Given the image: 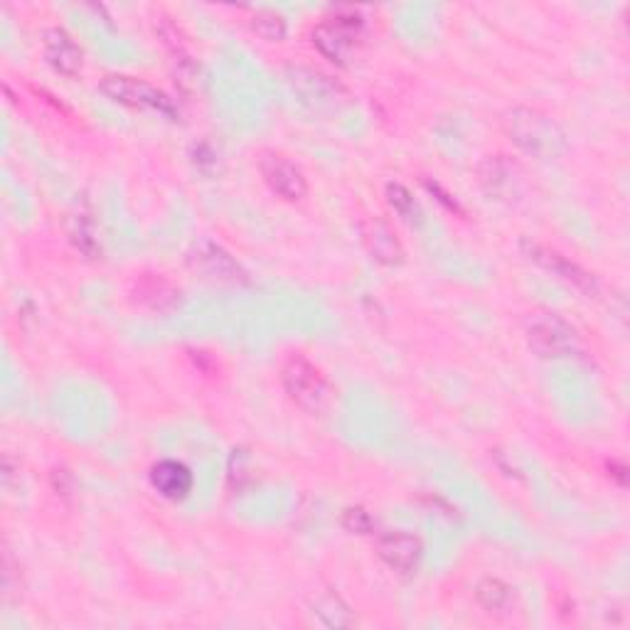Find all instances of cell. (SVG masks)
I'll return each mask as SVG.
<instances>
[{
  "mask_svg": "<svg viewBox=\"0 0 630 630\" xmlns=\"http://www.w3.org/2000/svg\"><path fill=\"white\" fill-rule=\"evenodd\" d=\"M505 134L520 151L537 160H554L567 153V134L552 116L530 106H517L505 116Z\"/></svg>",
  "mask_w": 630,
  "mask_h": 630,
  "instance_id": "obj_1",
  "label": "cell"
},
{
  "mask_svg": "<svg viewBox=\"0 0 630 630\" xmlns=\"http://www.w3.org/2000/svg\"><path fill=\"white\" fill-rule=\"evenodd\" d=\"M281 384L291 402L308 414H325L335 402V392L323 372L301 355H293L284 362Z\"/></svg>",
  "mask_w": 630,
  "mask_h": 630,
  "instance_id": "obj_2",
  "label": "cell"
},
{
  "mask_svg": "<svg viewBox=\"0 0 630 630\" xmlns=\"http://www.w3.org/2000/svg\"><path fill=\"white\" fill-rule=\"evenodd\" d=\"M525 340L530 350L542 360L574 357L581 350V338L569 320L559 313L537 311L525 320Z\"/></svg>",
  "mask_w": 630,
  "mask_h": 630,
  "instance_id": "obj_3",
  "label": "cell"
},
{
  "mask_svg": "<svg viewBox=\"0 0 630 630\" xmlns=\"http://www.w3.org/2000/svg\"><path fill=\"white\" fill-rule=\"evenodd\" d=\"M99 92L106 96V99H111L119 106H126V109L156 114L170 121L178 119V109H175L173 99L143 79L126 77V74H109V77L102 79Z\"/></svg>",
  "mask_w": 630,
  "mask_h": 630,
  "instance_id": "obj_4",
  "label": "cell"
},
{
  "mask_svg": "<svg viewBox=\"0 0 630 630\" xmlns=\"http://www.w3.org/2000/svg\"><path fill=\"white\" fill-rule=\"evenodd\" d=\"M362 28H365V18H362L360 8H335L333 18L328 23H320L313 32V47L325 60L335 64H345L348 55L355 47V40L360 38Z\"/></svg>",
  "mask_w": 630,
  "mask_h": 630,
  "instance_id": "obj_5",
  "label": "cell"
},
{
  "mask_svg": "<svg viewBox=\"0 0 630 630\" xmlns=\"http://www.w3.org/2000/svg\"><path fill=\"white\" fill-rule=\"evenodd\" d=\"M188 266L200 276V279H205L210 284L239 286L249 281L244 266L234 259L222 244L212 239H197L192 244L188 252Z\"/></svg>",
  "mask_w": 630,
  "mask_h": 630,
  "instance_id": "obj_6",
  "label": "cell"
},
{
  "mask_svg": "<svg viewBox=\"0 0 630 630\" xmlns=\"http://www.w3.org/2000/svg\"><path fill=\"white\" fill-rule=\"evenodd\" d=\"M520 247H522V254H525L532 264H537L540 269L557 276L559 281L569 284L579 293L589 296V298L599 296V281H596V276L591 271H586L584 266L567 259V256L559 254L557 249H549V247H544V244L530 242V239H522Z\"/></svg>",
  "mask_w": 630,
  "mask_h": 630,
  "instance_id": "obj_7",
  "label": "cell"
},
{
  "mask_svg": "<svg viewBox=\"0 0 630 630\" xmlns=\"http://www.w3.org/2000/svg\"><path fill=\"white\" fill-rule=\"evenodd\" d=\"M288 84L316 109H338L340 104L348 102V89L343 84L311 67H288Z\"/></svg>",
  "mask_w": 630,
  "mask_h": 630,
  "instance_id": "obj_8",
  "label": "cell"
},
{
  "mask_svg": "<svg viewBox=\"0 0 630 630\" xmlns=\"http://www.w3.org/2000/svg\"><path fill=\"white\" fill-rule=\"evenodd\" d=\"M128 298H131V303L136 308H141V311L163 316V313H173L180 306V288L170 279H165L163 274L146 271L138 274L131 281Z\"/></svg>",
  "mask_w": 630,
  "mask_h": 630,
  "instance_id": "obj_9",
  "label": "cell"
},
{
  "mask_svg": "<svg viewBox=\"0 0 630 630\" xmlns=\"http://www.w3.org/2000/svg\"><path fill=\"white\" fill-rule=\"evenodd\" d=\"M478 183L490 200L515 202L522 195V170L508 156H488L478 165Z\"/></svg>",
  "mask_w": 630,
  "mask_h": 630,
  "instance_id": "obj_10",
  "label": "cell"
},
{
  "mask_svg": "<svg viewBox=\"0 0 630 630\" xmlns=\"http://www.w3.org/2000/svg\"><path fill=\"white\" fill-rule=\"evenodd\" d=\"M259 173L274 195L288 202H301L308 195L303 170L279 153H264L259 158Z\"/></svg>",
  "mask_w": 630,
  "mask_h": 630,
  "instance_id": "obj_11",
  "label": "cell"
},
{
  "mask_svg": "<svg viewBox=\"0 0 630 630\" xmlns=\"http://www.w3.org/2000/svg\"><path fill=\"white\" fill-rule=\"evenodd\" d=\"M377 557L397 574H414L421 562V542L407 532H384L375 542Z\"/></svg>",
  "mask_w": 630,
  "mask_h": 630,
  "instance_id": "obj_12",
  "label": "cell"
},
{
  "mask_svg": "<svg viewBox=\"0 0 630 630\" xmlns=\"http://www.w3.org/2000/svg\"><path fill=\"white\" fill-rule=\"evenodd\" d=\"M42 52H45L50 67L62 74V77H77L82 72L84 64L82 47L74 42L67 30L47 28L42 32Z\"/></svg>",
  "mask_w": 630,
  "mask_h": 630,
  "instance_id": "obj_13",
  "label": "cell"
},
{
  "mask_svg": "<svg viewBox=\"0 0 630 630\" xmlns=\"http://www.w3.org/2000/svg\"><path fill=\"white\" fill-rule=\"evenodd\" d=\"M151 485L160 498L180 503L192 493V473L180 461H160L151 468Z\"/></svg>",
  "mask_w": 630,
  "mask_h": 630,
  "instance_id": "obj_14",
  "label": "cell"
},
{
  "mask_svg": "<svg viewBox=\"0 0 630 630\" xmlns=\"http://www.w3.org/2000/svg\"><path fill=\"white\" fill-rule=\"evenodd\" d=\"M362 239H365L372 259H377L380 264L399 266L404 261L402 244L397 237H394V232L384 222H380V220L367 222L365 227H362Z\"/></svg>",
  "mask_w": 630,
  "mask_h": 630,
  "instance_id": "obj_15",
  "label": "cell"
},
{
  "mask_svg": "<svg viewBox=\"0 0 630 630\" xmlns=\"http://www.w3.org/2000/svg\"><path fill=\"white\" fill-rule=\"evenodd\" d=\"M476 601L480 604V608H485L488 613H508L512 604H515V591H512V586L503 579L488 576V579L478 581L476 586Z\"/></svg>",
  "mask_w": 630,
  "mask_h": 630,
  "instance_id": "obj_16",
  "label": "cell"
},
{
  "mask_svg": "<svg viewBox=\"0 0 630 630\" xmlns=\"http://www.w3.org/2000/svg\"><path fill=\"white\" fill-rule=\"evenodd\" d=\"M313 616L325 628H350L355 626L350 606L338 594H323L313 601Z\"/></svg>",
  "mask_w": 630,
  "mask_h": 630,
  "instance_id": "obj_17",
  "label": "cell"
},
{
  "mask_svg": "<svg viewBox=\"0 0 630 630\" xmlns=\"http://www.w3.org/2000/svg\"><path fill=\"white\" fill-rule=\"evenodd\" d=\"M156 35L163 42V47L168 50V55L173 57V62L178 64L180 70H192L195 64H192V55L188 52V45L183 35H180L178 25L170 20L168 15H158L156 18Z\"/></svg>",
  "mask_w": 630,
  "mask_h": 630,
  "instance_id": "obj_18",
  "label": "cell"
},
{
  "mask_svg": "<svg viewBox=\"0 0 630 630\" xmlns=\"http://www.w3.org/2000/svg\"><path fill=\"white\" fill-rule=\"evenodd\" d=\"M227 483L234 493H244L254 483V461L247 448H234L227 466Z\"/></svg>",
  "mask_w": 630,
  "mask_h": 630,
  "instance_id": "obj_19",
  "label": "cell"
},
{
  "mask_svg": "<svg viewBox=\"0 0 630 630\" xmlns=\"http://www.w3.org/2000/svg\"><path fill=\"white\" fill-rule=\"evenodd\" d=\"M70 239L84 256L96 259L102 254V244L96 239V229L87 215H74L70 222Z\"/></svg>",
  "mask_w": 630,
  "mask_h": 630,
  "instance_id": "obj_20",
  "label": "cell"
},
{
  "mask_svg": "<svg viewBox=\"0 0 630 630\" xmlns=\"http://www.w3.org/2000/svg\"><path fill=\"white\" fill-rule=\"evenodd\" d=\"M252 30L266 42H281L286 38V20L276 10L261 8L252 15Z\"/></svg>",
  "mask_w": 630,
  "mask_h": 630,
  "instance_id": "obj_21",
  "label": "cell"
},
{
  "mask_svg": "<svg viewBox=\"0 0 630 630\" xmlns=\"http://www.w3.org/2000/svg\"><path fill=\"white\" fill-rule=\"evenodd\" d=\"M387 202H389V207L397 212V215L404 222H409V224H419L421 222L419 205H416L414 195L402 183H389L387 185Z\"/></svg>",
  "mask_w": 630,
  "mask_h": 630,
  "instance_id": "obj_22",
  "label": "cell"
},
{
  "mask_svg": "<svg viewBox=\"0 0 630 630\" xmlns=\"http://www.w3.org/2000/svg\"><path fill=\"white\" fill-rule=\"evenodd\" d=\"M343 527L352 535H370L375 522H372L370 512L365 508H348L343 512Z\"/></svg>",
  "mask_w": 630,
  "mask_h": 630,
  "instance_id": "obj_23",
  "label": "cell"
},
{
  "mask_svg": "<svg viewBox=\"0 0 630 630\" xmlns=\"http://www.w3.org/2000/svg\"><path fill=\"white\" fill-rule=\"evenodd\" d=\"M52 488H55L57 495L67 498L70 490H72V478H70V473L62 471V468H57V471H52Z\"/></svg>",
  "mask_w": 630,
  "mask_h": 630,
  "instance_id": "obj_24",
  "label": "cell"
},
{
  "mask_svg": "<svg viewBox=\"0 0 630 630\" xmlns=\"http://www.w3.org/2000/svg\"><path fill=\"white\" fill-rule=\"evenodd\" d=\"M608 471H611V476L618 480V485H621V488L628 483V476H626L628 468L623 463L611 461V463H608Z\"/></svg>",
  "mask_w": 630,
  "mask_h": 630,
  "instance_id": "obj_25",
  "label": "cell"
}]
</instances>
